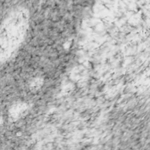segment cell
I'll return each instance as SVG.
<instances>
[{
  "label": "cell",
  "mask_w": 150,
  "mask_h": 150,
  "mask_svg": "<svg viewBox=\"0 0 150 150\" xmlns=\"http://www.w3.org/2000/svg\"><path fill=\"white\" fill-rule=\"evenodd\" d=\"M28 26V14L23 8L12 11L0 25V61L10 59L21 43Z\"/></svg>",
  "instance_id": "1"
}]
</instances>
